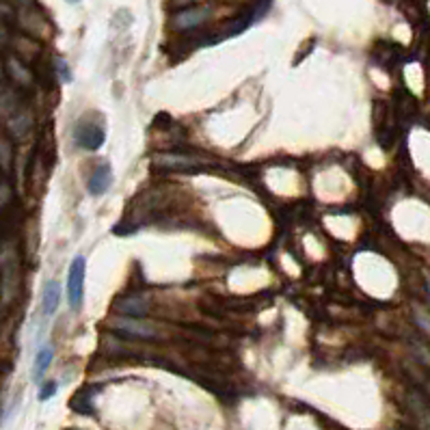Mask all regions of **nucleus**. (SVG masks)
<instances>
[{
  "instance_id": "nucleus-1",
  "label": "nucleus",
  "mask_w": 430,
  "mask_h": 430,
  "mask_svg": "<svg viewBox=\"0 0 430 430\" xmlns=\"http://www.w3.org/2000/svg\"><path fill=\"white\" fill-rule=\"evenodd\" d=\"M85 270H87L85 258L76 256L68 270V300L74 311L81 309L85 300Z\"/></svg>"
},
{
  "instance_id": "nucleus-2",
  "label": "nucleus",
  "mask_w": 430,
  "mask_h": 430,
  "mask_svg": "<svg viewBox=\"0 0 430 430\" xmlns=\"http://www.w3.org/2000/svg\"><path fill=\"white\" fill-rule=\"evenodd\" d=\"M74 136H76V143L81 145L83 150H89V152H95L102 147V143L106 139V132L102 125L98 123H78L76 130H74Z\"/></svg>"
},
{
  "instance_id": "nucleus-3",
  "label": "nucleus",
  "mask_w": 430,
  "mask_h": 430,
  "mask_svg": "<svg viewBox=\"0 0 430 430\" xmlns=\"http://www.w3.org/2000/svg\"><path fill=\"white\" fill-rule=\"evenodd\" d=\"M110 184H113V171H110L108 163H102V165L95 167V171L91 173L87 188H89L91 195L100 197L102 193H106V190L110 188Z\"/></svg>"
},
{
  "instance_id": "nucleus-4",
  "label": "nucleus",
  "mask_w": 430,
  "mask_h": 430,
  "mask_svg": "<svg viewBox=\"0 0 430 430\" xmlns=\"http://www.w3.org/2000/svg\"><path fill=\"white\" fill-rule=\"evenodd\" d=\"M59 298H61V285H59V281H48L45 288H43V298H41V305H43V314L45 316H52L57 311Z\"/></svg>"
},
{
  "instance_id": "nucleus-5",
  "label": "nucleus",
  "mask_w": 430,
  "mask_h": 430,
  "mask_svg": "<svg viewBox=\"0 0 430 430\" xmlns=\"http://www.w3.org/2000/svg\"><path fill=\"white\" fill-rule=\"evenodd\" d=\"M54 359V350L52 346H41L35 355V365H33V380H41V376L45 374L48 365Z\"/></svg>"
},
{
  "instance_id": "nucleus-6",
  "label": "nucleus",
  "mask_w": 430,
  "mask_h": 430,
  "mask_svg": "<svg viewBox=\"0 0 430 430\" xmlns=\"http://www.w3.org/2000/svg\"><path fill=\"white\" fill-rule=\"evenodd\" d=\"M121 309H123V314L141 316V314H145V311H147V300L143 298V296H132V298H128V300H123V303H121Z\"/></svg>"
},
{
  "instance_id": "nucleus-7",
  "label": "nucleus",
  "mask_w": 430,
  "mask_h": 430,
  "mask_svg": "<svg viewBox=\"0 0 430 430\" xmlns=\"http://www.w3.org/2000/svg\"><path fill=\"white\" fill-rule=\"evenodd\" d=\"M57 389H59V385L54 383V380H50V383H45L43 387H41V393H39V400L41 402H45V400H50V398L57 393Z\"/></svg>"
}]
</instances>
